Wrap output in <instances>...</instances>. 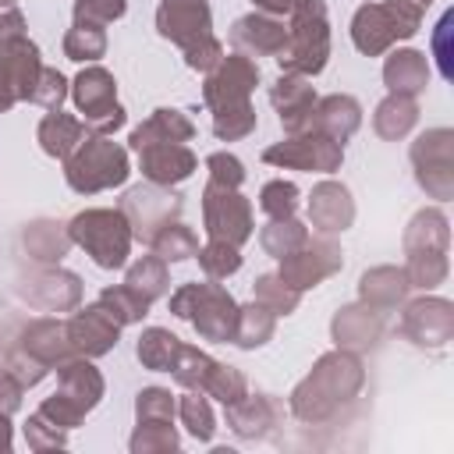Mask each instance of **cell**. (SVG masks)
Masks as SVG:
<instances>
[{
	"label": "cell",
	"mask_w": 454,
	"mask_h": 454,
	"mask_svg": "<svg viewBox=\"0 0 454 454\" xmlns=\"http://www.w3.org/2000/svg\"><path fill=\"white\" fill-rule=\"evenodd\" d=\"M365 387V362L358 351L333 348L312 362V369L294 383L287 408L305 426H323L337 419Z\"/></svg>",
	"instance_id": "obj_1"
},
{
	"label": "cell",
	"mask_w": 454,
	"mask_h": 454,
	"mask_svg": "<svg viewBox=\"0 0 454 454\" xmlns=\"http://www.w3.org/2000/svg\"><path fill=\"white\" fill-rule=\"evenodd\" d=\"M259 64L238 50L223 53V60L202 82V103L213 114V135L220 142H241L255 131L259 117L252 106V92L259 85Z\"/></svg>",
	"instance_id": "obj_2"
},
{
	"label": "cell",
	"mask_w": 454,
	"mask_h": 454,
	"mask_svg": "<svg viewBox=\"0 0 454 454\" xmlns=\"http://www.w3.org/2000/svg\"><path fill=\"white\" fill-rule=\"evenodd\" d=\"M404 277L419 291H433L447 280V245H450V223L440 206L419 209L404 227Z\"/></svg>",
	"instance_id": "obj_3"
},
{
	"label": "cell",
	"mask_w": 454,
	"mask_h": 454,
	"mask_svg": "<svg viewBox=\"0 0 454 454\" xmlns=\"http://www.w3.org/2000/svg\"><path fill=\"white\" fill-rule=\"evenodd\" d=\"M330 60V18L326 0H294L287 14V43L277 53L280 71L316 78Z\"/></svg>",
	"instance_id": "obj_4"
},
{
	"label": "cell",
	"mask_w": 454,
	"mask_h": 454,
	"mask_svg": "<svg viewBox=\"0 0 454 454\" xmlns=\"http://www.w3.org/2000/svg\"><path fill=\"white\" fill-rule=\"evenodd\" d=\"M170 316L188 319L202 340L227 344V340H234L238 301H234V294L223 284H216L213 277H206V280L181 284L170 294Z\"/></svg>",
	"instance_id": "obj_5"
},
{
	"label": "cell",
	"mask_w": 454,
	"mask_h": 454,
	"mask_svg": "<svg viewBox=\"0 0 454 454\" xmlns=\"http://www.w3.org/2000/svg\"><path fill=\"white\" fill-rule=\"evenodd\" d=\"M67 234H71V245H78L99 270L128 266L135 238H131V223L121 209H110V206L82 209L67 220Z\"/></svg>",
	"instance_id": "obj_6"
},
{
	"label": "cell",
	"mask_w": 454,
	"mask_h": 454,
	"mask_svg": "<svg viewBox=\"0 0 454 454\" xmlns=\"http://www.w3.org/2000/svg\"><path fill=\"white\" fill-rule=\"evenodd\" d=\"M131 174L128 149L117 145L110 135H85L78 149L64 160V181L78 195H96L106 188H121Z\"/></svg>",
	"instance_id": "obj_7"
},
{
	"label": "cell",
	"mask_w": 454,
	"mask_h": 454,
	"mask_svg": "<svg viewBox=\"0 0 454 454\" xmlns=\"http://www.w3.org/2000/svg\"><path fill=\"white\" fill-rule=\"evenodd\" d=\"M419 28H422V11L404 7V4H390V0L362 4L351 14V43L365 57L387 53L394 43L411 39Z\"/></svg>",
	"instance_id": "obj_8"
},
{
	"label": "cell",
	"mask_w": 454,
	"mask_h": 454,
	"mask_svg": "<svg viewBox=\"0 0 454 454\" xmlns=\"http://www.w3.org/2000/svg\"><path fill=\"white\" fill-rule=\"evenodd\" d=\"M71 99L92 135H114L128 121V110L117 103V78L99 64H85L74 74Z\"/></svg>",
	"instance_id": "obj_9"
},
{
	"label": "cell",
	"mask_w": 454,
	"mask_h": 454,
	"mask_svg": "<svg viewBox=\"0 0 454 454\" xmlns=\"http://www.w3.org/2000/svg\"><path fill=\"white\" fill-rule=\"evenodd\" d=\"M408 160H411V170H415L419 188L429 199H436V202L454 199V131L450 128H429V131H422L411 142Z\"/></svg>",
	"instance_id": "obj_10"
},
{
	"label": "cell",
	"mask_w": 454,
	"mask_h": 454,
	"mask_svg": "<svg viewBox=\"0 0 454 454\" xmlns=\"http://www.w3.org/2000/svg\"><path fill=\"white\" fill-rule=\"evenodd\" d=\"M14 291L28 309L39 312H74L82 305V277L64 270L60 262H35L21 270Z\"/></svg>",
	"instance_id": "obj_11"
},
{
	"label": "cell",
	"mask_w": 454,
	"mask_h": 454,
	"mask_svg": "<svg viewBox=\"0 0 454 454\" xmlns=\"http://www.w3.org/2000/svg\"><path fill=\"white\" fill-rule=\"evenodd\" d=\"M262 163L280 167V170H316V174H333L344 163V145L333 142L323 131H301V135H284L280 142L262 149Z\"/></svg>",
	"instance_id": "obj_12"
},
{
	"label": "cell",
	"mask_w": 454,
	"mask_h": 454,
	"mask_svg": "<svg viewBox=\"0 0 454 454\" xmlns=\"http://www.w3.org/2000/svg\"><path fill=\"white\" fill-rule=\"evenodd\" d=\"M128 223H131V238L135 241H153V234L174 220H181V209H184V195L174 192V188H163V184H135L124 192L121 206H117Z\"/></svg>",
	"instance_id": "obj_13"
},
{
	"label": "cell",
	"mask_w": 454,
	"mask_h": 454,
	"mask_svg": "<svg viewBox=\"0 0 454 454\" xmlns=\"http://www.w3.org/2000/svg\"><path fill=\"white\" fill-rule=\"evenodd\" d=\"M202 227H206L209 238L241 248L252 238V227H255L252 202L238 188L206 181V188H202Z\"/></svg>",
	"instance_id": "obj_14"
},
{
	"label": "cell",
	"mask_w": 454,
	"mask_h": 454,
	"mask_svg": "<svg viewBox=\"0 0 454 454\" xmlns=\"http://www.w3.org/2000/svg\"><path fill=\"white\" fill-rule=\"evenodd\" d=\"M277 262H280V266H277V277H280L287 287H294V291H309V287L323 284L326 277L340 273V266H344V252H340V245H337L333 238H323V234L312 238V234H309L305 245H298L294 252L280 255Z\"/></svg>",
	"instance_id": "obj_15"
},
{
	"label": "cell",
	"mask_w": 454,
	"mask_h": 454,
	"mask_svg": "<svg viewBox=\"0 0 454 454\" xmlns=\"http://www.w3.org/2000/svg\"><path fill=\"white\" fill-rule=\"evenodd\" d=\"M401 333L415 348L440 351L454 337V305L440 294H422L401 305Z\"/></svg>",
	"instance_id": "obj_16"
},
{
	"label": "cell",
	"mask_w": 454,
	"mask_h": 454,
	"mask_svg": "<svg viewBox=\"0 0 454 454\" xmlns=\"http://www.w3.org/2000/svg\"><path fill=\"white\" fill-rule=\"evenodd\" d=\"M67 340H71L74 355H82V358H103V355H110L117 348L121 323L99 301H92L85 309L78 305L74 316L67 319Z\"/></svg>",
	"instance_id": "obj_17"
},
{
	"label": "cell",
	"mask_w": 454,
	"mask_h": 454,
	"mask_svg": "<svg viewBox=\"0 0 454 454\" xmlns=\"http://www.w3.org/2000/svg\"><path fill=\"white\" fill-rule=\"evenodd\" d=\"M156 32L167 43L188 50L192 43L213 35V11L206 0H163L156 7Z\"/></svg>",
	"instance_id": "obj_18"
},
{
	"label": "cell",
	"mask_w": 454,
	"mask_h": 454,
	"mask_svg": "<svg viewBox=\"0 0 454 454\" xmlns=\"http://www.w3.org/2000/svg\"><path fill=\"white\" fill-rule=\"evenodd\" d=\"M316 89L305 74H287L280 71V78L270 85V103L280 117L284 135H301L312 131V106H316Z\"/></svg>",
	"instance_id": "obj_19"
},
{
	"label": "cell",
	"mask_w": 454,
	"mask_h": 454,
	"mask_svg": "<svg viewBox=\"0 0 454 454\" xmlns=\"http://www.w3.org/2000/svg\"><path fill=\"white\" fill-rule=\"evenodd\" d=\"M14 348H21L25 355H32L35 362H43L50 372L57 365H64L67 358H74V348L67 340V323L57 316H39L28 319L18 333H14Z\"/></svg>",
	"instance_id": "obj_20"
},
{
	"label": "cell",
	"mask_w": 454,
	"mask_h": 454,
	"mask_svg": "<svg viewBox=\"0 0 454 454\" xmlns=\"http://www.w3.org/2000/svg\"><path fill=\"white\" fill-rule=\"evenodd\" d=\"M309 223L323 238L344 234L355 223V199H351L348 184H340L333 177L319 181L312 188V195H309Z\"/></svg>",
	"instance_id": "obj_21"
},
{
	"label": "cell",
	"mask_w": 454,
	"mask_h": 454,
	"mask_svg": "<svg viewBox=\"0 0 454 454\" xmlns=\"http://www.w3.org/2000/svg\"><path fill=\"white\" fill-rule=\"evenodd\" d=\"M135 156H138L142 177L153 181V184H163V188H174V184L188 181L199 167L195 153L184 142H153V145H142Z\"/></svg>",
	"instance_id": "obj_22"
},
{
	"label": "cell",
	"mask_w": 454,
	"mask_h": 454,
	"mask_svg": "<svg viewBox=\"0 0 454 454\" xmlns=\"http://www.w3.org/2000/svg\"><path fill=\"white\" fill-rule=\"evenodd\" d=\"M330 337L337 348H348V351H369L380 344L383 337V312L369 309L365 301H351V305H340L330 319Z\"/></svg>",
	"instance_id": "obj_23"
},
{
	"label": "cell",
	"mask_w": 454,
	"mask_h": 454,
	"mask_svg": "<svg viewBox=\"0 0 454 454\" xmlns=\"http://www.w3.org/2000/svg\"><path fill=\"white\" fill-rule=\"evenodd\" d=\"M227 426L238 440H266L280 426V401L273 394H245L234 404H223Z\"/></svg>",
	"instance_id": "obj_24"
},
{
	"label": "cell",
	"mask_w": 454,
	"mask_h": 454,
	"mask_svg": "<svg viewBox=\"0 0 454 454\" xmlns=\"http://www.w3.org/2000/svg\"><path fill=\"white\" fill-rule=\"evenodd\" d=\"M287 43V25L273 14H262V11H252V14H241L234 25H231V46L245 57H277Z\"/></svg>",
	"instance_id": "obj_25"
},
{
	"label": "cell",
	"mask_w": 454,
	"mask_h": 454,
	"mask_svg": "<svg viewBox=\"0 0 454 454\" xmlns=\"http://www.w3.org/2000/svg\"><path fill=\"white\" fill-rule=\"evenodd\" d=\"M53 372H57V390H53V394H60L78 415H89V411L103 401L106 383H103V372L92 365V358L74 355V358H67L64 365H57Z\"/></svg>",
	"instance_id": "obj_26"
},
{
	"label": "cell",
	"mask_w": 454,
	"mask_h": 454,
	"mask_svg": "<svg viewBox=\"0 0 454 454\" xmlns=\"http://www.w3.org/2000/svg\"><path fill=\"white\" fill-rule=\"evenodd\" d=\"M39 71H43V57H39V46L28 39V32L0 43V74L14 89L18 103L32 96V85H35Z\"/></svg>",
	"instance_id": "obj_27"
},
{
	"label": "cell",
	"mask_w": 454,
	"mask_h": 454,
	"mask_svg": "<svg viewBox=\"0 0 454 454\" xmlns=\"http://www.w3.org/2000/svg\"><path fill=\"white\" fill-rule=\"evenodd\" d=\"M408 291H411V284L404 277V266L383 262V266H372L358 277V301H365L369 309H376L383 316L401 309L408 301Z\"/></svg>",
	"instance_id": "obj_28"
},
{
	"label": "cell",
	"mask_w": 454,
	"mask_h": 454,
	"mask_svg": "<svg viewBox=\"0 0 454 454\" xmlns=\"http://www.w3.org/2000/svg\"><path fill=\"white\" fill-rule=\"evenodd\" d=\"M362 128V103L348 92H330V96H319L316 106H312V131H323L330 135L333 142H348L355 131Z\"/></svg>",
	"instance_id": "obj_29"
},
{
	"label": "cell",
	"mask_w": 454,
	"mask_h": 454,
	"mask_svg": "<svg viewBox=\"0 0 454 454\" xmlns=\"http://www.w3.org/2000/svg\"><path fill=\"white\" fill-rule=\"evenodd\" d=\"M383 85H387V92L419 99L429 85V57L422 50H411V46L394 50L383 60Z\"/></svg>",
	"instance_id": "obj_30"
},
{
	"label": "cell",
	"mask_w": 454,
	"mask_h": 454,
	"mask_svg": "<svg viewBox=\"0 0 454 454\" xmlns=\"http://www.w3.org/2000/svg\"><path fill=\"white\" fill-rule=\"evenodd\" d=\"M195 138V124L184 110H174V106H160L153 110L138 128H131L128 135V145L131 153H138L142 145H153V142H192Z\"/></svg>",
	"instance_id": "obj_31"
},
{
	"label": "cell",
	"mask_w": 454,
	"mask_h": 454,
	"mask_svg": "<svg viewBox=\"0 0 454 454\" xmlns=\"http://www.w3.org/2000/svg\"><path fill=\"white\" fill-rule=\"evenodd\" d=\"M18 241H21V252L32 259V262H60L64 255H67V248H71V234H67V223H60V220H32V223H25L21 227V234H18Z\"/></svg>",
	"instance_id": "obj_32"
},
{
	"label": "cell",
	"mask_w": 454,
	"mask_h": 454,
	"mask_svg": "<svg viewBox=\"0 0 454 454\" xmlns=\"http://www.w3.org/2000/svg\"><path fill=\"white\" fill-rule=\"evenodd\" d=\"M85 135H89L85 121L64 114V110H50V114L39 121V128H35L39 149H43L46 156H53V160H67V156L78 149V142H82Z\"/></svg>",
	"instance_id": "obj_33"
},
{
	"label": "cell",
	"mask_w": 454,
	"mask_h": 454,
	"mask_svg": "<svg viewBox=\"0 0 454 454\" xmlns=\"http://www.w3.org/2000/svg\"><path fill=\"white\" fill-rule=\"evenodd\" d=\"M419 124V103L411 96H397V92H387L376 110H372V131L383 138V142H401L411 128Z\"/></svg>",
	"instance_id": "obj_34"
},
{
	"label": "cell",
	"mask_w": 454,
	"mask_h": 454,
	"mask_svg": "<svg viewBox=\"0 0 454 454\" xmlns=\"http://www.w3.org/2000/svg\"><path fill=\"white\" fill-rule=\"evenodd\" d=\"M177 351H181V337L170 333L167 326H145L135 340V358L149 372H170L177 362Z\"/></svg>",
	"instance_id": "obj_35"
},
{
	"label": "cell",
	"mask_w": 454,
	"mask_h": 454,
	"mask_svg": "<svg viewBox=\"0 0 454 454\" xmlns=\"http://www.w3.org/2000/svg\"><path fill=\"white\" fill-rule=\"evenodd\" d=\"M273 330H277V316L270 309H262L259 301H248V305H238V323H234L231 344H238L241 351H255L266 340H273Z\"/></svg>",
	"instance_id": "obj_36"
},
{
	"label": "cell",
	"mask_w": 454,
	"mask_h": 454,
	"mask_svg": "<svg viewBox=\"0 0 454 454\" xmlns=\"http://www.w3.org/2000/svg\"><path fill=\"white\" fill-rule=\"evenodd\" d=\"M124 284L135 287L145 301H156V298H163L167 287H170L167 262H163L156 252H153V255H138L135 262H128V270H124Z\"/></svg>",
	"instance_id": "obj_37"
},
{
	"label": "cell",
	"mask_w": 454,
	"mask_h": 454,
	"mask_svg": "<svg viewBox=\"0 0 454 454\" xmlns=\"http://www.w3.org/2000/svg\"><path fill=\"white\" fill-rule=\"evenodd\" d=\"M177 419L188 429V436H195L199 443H209L216 433V415H213V404L202 390H188L177 397Z\"/></svg>",
	"instance_id": "obj_38"
},
{
	"label": "cell",
	"mask_w": 454,
	"mask_h": 454,
	"mask_svg": "<svg viewBox=\"0 0 454 454\" xmlns=\"http://www.w3.org/2000/svg\"><path fill=\"white\" fill-rule=\"evenodd\" d=\"M149 248H153L163 262H184V259H195L199 238H195V231H192L188 223L174 220V223H167V227H160V231L153 234Z\"/></svg>",
	"instance_id": "obj_39"
},
{
	"label": "cell",
	"mask_w": 454,
	"mask_h": 454,
	"mask_svg": "<svg viewBox=\"0 0 454 454\" xmlns=\"http://www.w3.org/2000/svg\"><path fill=\"white\" fill-rule=\"evenodd\" d=\"M96 301H99L121 326L142 323V319L149 316V305H153V301H145V298H142L135 287H128V284H110V287H103Z\"/></svg>",
	"instance_id": "obj_40"
},
{
	"label": "cell",
	"mask_w": 454,
	"mask_h": 454,
	"mask_svg": "<svg viewBox=\"0 0 454 454\" xmlns=\"http://www.w3.org/2000/svg\"><path fill=\"white\" fill-rule=\"evenodd\" d=\"M213 365H216V358H213L209 351H202V348L181 340V351H177V362H174L170 376H174V383L184 387V390H202L206 380H209V372H213Z\"/></svg>",
	"instance_id": "obj_41"
},
{
	"label": "cell",
	"mask_w": 454,
	"mask_h": 454,
	"mask_svg": "<svg viewBox=\"0 0 454 454\" xmlns=\"http://www.w3.org/2000/svg\"><path fill=\"white\" fill-rule=\"evenodd\" d=\"M64 57L74 64H96L106 57V32L99 25H71L64 32Z\"/></svg>",
	"instance_id": "obj_42"
},
{
	"label": "cell",
	"mask_w": 454,
	"mask_h": 454,
	"mask_svg": "<svg viewBox=\"0 0 454 454\" xmlns=\"http://www.w3.org/2000/svg\"><path fill=\"white\" fill-rule=\"evenodd\" d=\"M305 238H309V227H305L298 216L270 220V223L259 231V245H262V252H266V255H273V259H280V255L294 252L298 245H305Z\"/></svg>",
	"instance_id": "obj_43"
},
{
	"label": "cell",
	"mask_w": 454,
	"mask_h": 454,
	"mask_svg": "<svg viewBox=\"0 0 454 454\" xmlns=\"http://www.w3.org/2000/svg\"><path fill=\"white\" fill-rule=\"evenodd\" d=\"M252 301H259L273 316H291L298 309V301H301V291L287 287L277 273H259L255 284H252Z\"/></svg>",
	"instance_id": "obj_44"
},
{
	"label": "cell",
	"mask_w": 454,
	"mask_h": 454,
	"mask_svg": "<svg viewBox=\"0 0 454 454\" xmlns=\"http://www.w3.org/2000/svg\"><path fill=\"white\" fill-rule=\"evenodd\" d=\"M128 447H131V454H170L181 447V436H177L174 422H135Z\"/></svg>",
	"instance_id": "obj_45"
},
{
	"label": "cell",
	"mask_w": 454,
	"mask_h": 454,
	"mask_svg": "<svg viewBox=\"0 0 454 454\" xmlns=\"http://www.w3.org/2000/svg\"><path fill=\"white\" fill-rule=\"evenodd\" d=\"M195 259H199L202 273L213 277V280H223V277H231V273L241 270V248L238 245H227V241H216V238H209L206 245H199Z\"/></svg>",
	"instance_id": "obj_46"
},
{
	"label": "cell",
	"mask_w": 454,
	"mask_h": 454,
	"mask_svg": "<svg viewBox=\"0 0 454 454\" xmlns=\"http://www.w3.org/2000/svg\"><path fill=\"white\" fill-rule=\"evenodd\" d=\"M298 184L294 181H284V177H273L259 188V209L270 216V220H284V216H294L298 209Z\"/></svg>",
	"instance_id": "obj_47"
},
{
	"label": "cell",
	"mask_w": 454,
	"mask_h": 454,
	"mask_svg": "<svg viewBox=\"0 0 454 454\" xmlns=\"http://www.w3.org/2000/svg\"><path fill=\"white\" fill-rule=\"evenodd\" d=\"M177 397L167 387H142L135 394V422H174Z\"/></svg>",
	"instance_id": "obj_48"
},
{
	"label": "cell",
	"mask_w": 454,
	"mask_h": 454,
	"mask_svg": "<svg viewBox=\"0 0 454 454\" xmlns=\"http://www.w3.org/2000/svg\"><path fill=\"white\" fill-rule=\"evenodd\" d=\"M202 394H206V397H216L220 404H234L238 397L248 394V380H245L241 369L216 362L213 372H209V380H206V387H202Z\"/></svg>",
	"instance_id": "obj_49"
},
{
	"label": "cell",
	"mask_w": 454,
	"mask_h": 454,
	"mask_svg": "<svg viewBox=\"0 0 454 454\" xmlns=\"http://www.w3.org/2000/svg\"><path fill=\"white\" fill-rule=\"evenodd\" d=\"M67 96H71V82H67L57 67H46V64H43V71H39V78H35V85H32L28 103L46 106V110H60V103H64Z\"/></svg>",
	"instance_id": "obj_50"
},
{
	"label": "cell",
	"mask_w": 454,
	"mask_h": 454,
	"mask_svg": "<svg viewBox=\"0 0 454 454\" xmlns=\"http://www.w3.org/2000/svg\"><path fill=\"white\" fill-rule=\"evenodd\" d=\"M25 443H28V450H60V447H67V429H60V426H53L46 415H39V411H32L28 415V422H25Z\"/></svg>",
	"instance_id": "obj_51"
},
{
	"label": "cell",
	"mask_w": 454,
	"mask_h": 454,
	"mask_svg": "<svg viewBox=\"0 0 454 454\" xmlns=\"http://www.w3.org/2000/svg\"><path fill=\"white\" fill-rule=\"evenodd\" d=\"M74 21L78 25H114L128 14V0H74Z\"/></svg>",
	"instance_id": "obj_52"
},
{
	"label": "cell",
	"mask_w": 454,
	"mask_h": 454,
	"mask_svg": "<svg viewBox=\"0 0 454 454\" xmlns=\"http://www.w3.org/2000/svg\"><path fill=\"white\" fill-rule=\"evenodd\" d=\"M0 365H4V369H7V372H11L25 390H28V387H35V383H43V380L50 376V369H46L43 362H35L32 355H25V351H21V348H14V344L7 348V355H4V362H0Z\"/></svg>",
	"instance_id": "obj_53"
},
{
	"label": "cell",
	"mask_w": 454,
	"mask_h": 454,
	"mask_svg": "<svg viewBox=\"0 0 454 454\" xmlns=\"http://www.w3.org/2000/svg\"><path fill=\"white\" fill-rule=\"evenodd\" d=\"M206 170H209V181L227 184V188H241V181H245V163L227 149L209 153L206 156Z\"/></svg>",
	"instance_id": "obj_54"
},
{
	"label": "cell",
	"mask_w": 454,
	"mask_h": 454,
	"mask_svg": "<svg viewBox=\"0 0 454 454\" xmlns=\"http://www.w3.org/2000/svg\"><path fill=\"white\" fill-rule=\"evenodd\" d=\"M184 53V64L192 67V71H202V74H209L220 60H223V43L216 39V35H206V39H199V43H192L188 50H181Z\"/></svg>",
	"instance_id": "obj_55"
},
{
	"label": "cell",
	"mask_w": 454,
	"mask_h": 454,
	"mask_svg": "<svg viewBox=\"0 0 454 454\" xmlns=\"http://www.w3.org/2000/svg\"><path fill=\"white\" fill-rule=\"evenodd\" d=\"M450 21H454V14H443L436 21V28H433V57H436V67H440V74L447 82L454 78V64H450V57H454V50H450Z\"/></svg>",
	"instance_id": "obj_56"
},
{
	"label": "cell",
	"mask_w": 454,
	"mask_h": 454,
	"mask_svg": "<svg viewBox=\"0 0 454 454\" xmlns=\"http://www.w3.org/2000/svg\"><path fill=\"white\" fill-rule=\"evenodd\" d=\"M35 411H39V415H46V419H50L53 426H60V429H74V426H82V419H85V415H78V411H74L60 394H50Z\"/></svg>",
	"instance_id": "obj_57"
},
{
	"label": "cell",
	"mask_w": 454,
	"mask_h": 454,
	"mask_svg": "<svg viewBox=\"0 0 454 454\" xmlns=\"http://www.w3.org/2000/svg\"><path fill=\"white\" fill-rule=\"evenodd\" d=\"M21 394H25V387L0 365V411L4 415H14L21 408Z\"/></svg>",
	"instance_id": "obj_58"
},
{
	"label": "cell",
	"mask_w": 454,
	"mask_h": 454,
	"mask_svg": "<svg viewBox=\"0 0 454 454\" xmlns=\"http://www.w3.org/2000/svg\"><path fill=\"white\" fill-rule=\"evenodd\" d=\"M14 35H25V14L18 7H7V11H0V43L14 39Z\"/></svg>",
	"instance_id": "obj_59"
},
{
	"label": "cell",
	"mask_w": 454,
	"mask_h": 454,
	"mask_svg": "<svg viewBox=\"0 0 454 454\" xmlns=\"http://www.w3.org/2000/svg\"><path fill=\"white\" fill-rule=\"evenodd\" d=\"M252 7H255V11H262V14H273V18H284V14H291V7H294V0H252Z\"/></svg>",
	"instance_id": "obj_60"
},
{
	"label": "cell",
	"mask_w": 454,
	"mask_h": 454,
	"mask_svg": "<svg viewBox=\"0 0 454 454\" xmlns=\"http://www.w3.org/2000/svg\"><path fill=\"white\" fill-rule=\"evenodd\" d=\"M14 447V429H11V415L0 411V454H11Z\"/></svg>",
	"instance_id": "obj_61"
},
{
	"label": "cell",
	"mask_w": 454,
	"mask_h": 454,
	"mask_svg": "<svg viewBox=\"0 0 454 454\" xmlns=\"http://www.w3.org/2000/svg\"><path fill=\"white\" fill-rule=\"evenodd\" d=\"M14 103H18V96H14V89L7 85V78L0 74V114H7Z\"/></svg>",
	"instance_id": "obj_62"
},
{
	"label": "cell",
	"mask_w": 454,
	"mask_h": 454,
	"mask_svg": "<svg viewBox=\"0 0 454 454\" xmlns=\"http://www.w3.org/2000/svg\"><path fill=\"white\" fill-rule=\"evenodd\" d=\"M390 4H404V7H415V11H422V14H426V7H429L433 0H390Z\"/></svg>",
	"instance_id": "obj_63"
},
{
	"label": "cell",
	"mask_w": 454,
	"mask_h": 454,
	"mask_svg": "<svg viewBox=\"0 0 454 454\" xmlns=\"http://www.w3.org/2000/svg\"><path fill=\"white\" fill-rule=\"evenodd\" d=\"M18 0H0V11H7V7H14Z\"/></svg>",
	"instance_id": "obj_64"
}]
</instances>
